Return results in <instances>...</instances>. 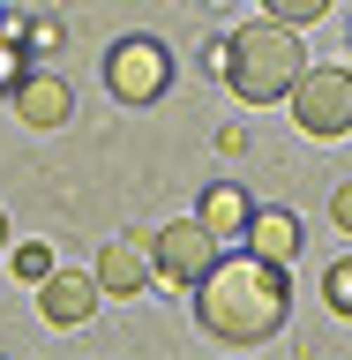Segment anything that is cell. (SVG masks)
I'll use <instances>...</instances> for the list:
<instances>
[{"mask_svg": "<svg viewBox=\"0 0 352 360\" xmlns=\"http://www.w3.org/2000/svg\"><path fill=\"white\" fill-rule=\"evenodd\" d=\"M292 315V270L255 255V248H233L210 263V278L195 285V323L218 345H263V338L285 330Z\"/></svg>", "mask_w": 352, "mask_h": 360, "instance_id": "6da1fadb", "label": "cell"}, {"mask_svg": "<svg viewBox=\"0 0 352 360\" xmlns=\"http://www.w3.org/2000/svg\"><path fill=\"white\" fill-rule=\"evenodd\" d=\"M308 75V45H300V22H247V30H233V68H225V83L240 90L247 105H278V98H292V83Z\"/></svg>", "mask_w": 352, "mask_h": 360, "instance_id": "7a4b0ae2", "label": "cell"}, {"mask_svg": "<svg viewBox=\"0 0 352 360\" xmlns=\"http://www.w3.org/2000/svg\"><path fill=\"white\" fill-rule=\"evenodd\" d=\"M105 90L120 105H157V98L173 90V53L157 38H120L105 53Z\"/></svg>", "mask_w": 352, "mask_h": 360, "instance_id": "3957f363", "label": "cell"}, {"mask_svg": "<svg viewBox=\"0 0 352 360\" xmlns=\"http://www.w3.org/2000/svg\"><path fill=\"white\" fill-rule=\"evenodd\" d=\"M218 255H225V248H218V233H210L202 218H173V225H157V233H150V263H157L165 285H188V292H195Z\"/></svg>", "mask_w": 352, "mask_h": 360, "instance_id": "277c9868", "label": "cell"}, {"mask_svg": "<svg viewBox=\"0 0 352 360\" xmlns=\"http://www.w3.org/2000/svg\"><path fill=\"white\" fill-rule=\"evenodd\" d=\"M292 120L308 135H352V68H308L292 83Z\"/></svg>", "mask_w": 352, "mask_h": 360, "instance_id": "5b68a950", "label": "cell"}, {"mask_svg": "<svg viewBox=\"0 0 352 360\" xmlns=\"http://www.w3.org/2000/svg\"><path fill=\"white\" fill-rule=\"evenodd\" d=\"M8 105H15L22 128H45V135H53V128H67V120H75V90H67L53 68H30V75L8 90Z\"/></svg>", "mask_w": 352, "mask_h": 360, "instance_id": "8992f818", "label": "cell"}, {"mask_svg": "<svg viewBox=\"0 0 352 360\" xmlns=\"http://www.w3.org/2000/svg\"><path fill=\"white\" fill-rule=\"evenodd\" d=\"M90 278H98L112 300H135V292L157 278V263H150V233H120V240H105V248H98V270H90Z\"/></svg>", "mask_w": 352, "mask_h": 360, "instance_id": "52a82bcc", "label": "cell"}, {"mask_svg": "<svg viewBox=\"0 0 352 360\" xmlns=\"http://www.w3.org/2000/svg\"><path fill=\"white\" fill-rule=\"evenodd\" d=\"M195 218L218 233V248H240V240H247V225H255V195H247L240 180H210Z\"/></svg>", "mask_w": 352, "mask_h": 360, "instance_id": "ba28073f", "label": "cell"}, {"mask_svg": "<svg viewBox=\"0 0 352 360\" xmlns=\"http://www.w3.org/2000/svg\"><path fill=\"white\" fill-rule=\"evenodd\" d=\"M98 278H75V270H53L38 285V315L45 323H60V330H75V323H90V308H98Z\"/></svg>", "mask_w": 352, "mask_h": 360, "instance_id": "9c48e42d", "label": "cell"}, {"mask_svg": "<svg viewBox=\"0 0 352 360\" xmlns=\"http://www.w3.org/2000/svg\"><path fill=\"white\" fill-rule=\"evenodd\" d=\"M300 240H308V233H300V218H292V210H255V225H247V240L240 248H255V255H270V263H300Z\"/></svg>", "mask_w": 352, "mask_h": 360, "instance_id": "30bf717a", "label": "cell"}, {"mask_svg": "<svg viewBox=\"0 0 352 360\" xmlns=\"http://www.w3.org/2000/svg\"><path fill=\"white\" fill-rule=\"evenodd\" d=\"M22 45H30V60H45V53L67 45V22L60 15H22Z\"/></svg>", "mask_w": 352, "mask_h": 360, "instance_id": "8fae6325", "label": "cell"}, {"mask_svg": "<svg viewBox=\"0 0 352 360\" xmlns=\"http://www.w3.org/2000/svg\"><path fill=\"white\" fill-rule=\"evenodd\" d=\"M8 270H15L22 285H45V278H53V248H45V240H22L15 255H8Z\"/></svg>", "mask_w": 352, "mask_h": 360, "instance_id": "7c38bea8", "label": "cell"}, {"mask_svg": "<svg viewBox=\"0 0 352 360\" xmlns=\"http://www.w3.org/2000/svg\"><path fill=\"white\" fill-rule=\"evenodd\" d=\"M322 300H330V315L352 323V255H337V263L322 270Z\"/></svg>", "mask_w": 352, "mask_h": 360, "instance_id": "4fadbf2b", "label": "cell"}, {"mask_svg": "<svg viewBox=\"0 0 352 360\" xmlns=\"http://www.w3.org/2000/svg\"><path fill=\"white\" fill-rule=\"evenodd\" d=\"M30 68H38V60H30V45H22V38H8V30H0V98H8V90H15L22 75H30Z\"/></svg>", "mask_w": 352, "mask_h": 360, "instance_id": "5bb4252c", "label": "cell"}, {"mask_svg": "<svg viewBox=\"0 0 352 360\" xmlns=\"http://www.w3.org/2000/svg\"><path fill=\"white\" fill-rule=\"evenodd\" d=\"M263 15H278V22H300V30H308L315 15H330V0H263Z\"/></svg>", "mask_w": 352, "mask_h": 360, "instance_id": "9a60e30c", "label": "cell"}, {"mask_svg": "<svg viewBox=\"0 0 352 360\" xmlns=\"http://www.w3.org/2000/svg\"><path fill=\"white\" fill-rule=\"evenodd\" d=\"M330 218H337V233H352V180L330 188Z\"/></svg>", "mask_w": 352, "mask_h": 360, "instance_id": "2e32d148", "label": "cell"}, {"mask_svg": "<svg viewBox=\"0 0 352 360\" xmlns=\"http://www.w3.org/2000/svg\"><path fill=\"white\" fill-rule=\"evenodd\" d=\"M202 60H210V75H225V68H233V38H210V53H202Z\"/></svg>", "mask_w": 352, "mask_h": 360, "instance_id": "e0dca14e", "label": "cell"}, {"mask_svg": "<svg viewBox=\"0 0 352 360\" xmlns=\"http://www.w3.org/2000/svg\"><path fill=\"white\" fill-rule=\"evenodd\" d=\"M0 248H8V210H0Z\"/></svg>", "mask_w": 352, "mask_h": 360, "instance_id": "ac0fdd59", "label": "cell"}, {"mask_svg": "<svg viewBox=\"0 0 352 360\" xmlns=\"http://www.w3.org/2000/svg\"><path fill=\"white\" fill-rule=\"evenodd\" d=\"M0 15H8V8H0Z\"/></svg>", "mask_w": 352, "mask_h": 360, "instance_id": "d6986e66", "label": "cell"}]
</instances>
